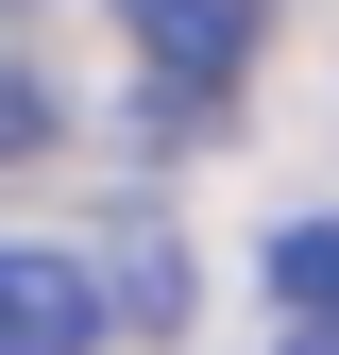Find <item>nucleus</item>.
Segmentation results:
<instances>
[{
	"label": "nucleus",
	"instance_id": "5",
	"mask_svg": "<svg viewBox=\"0 0 339 355\" xmlns=\"http://www.w3.org/2000/svg\"><path fill=\"white\" fill-rule=\"evenodd\" d=\"M288 355H339V322H306V338H288Z\"/></svg>",
	"mask_w": 339,
	"mask_h": 355
},
{
	"label": "nucleus",
	"instance_id": "4",
	"mask_svg": "<svg viewBox=\"0 0 339 355\" xmlns=\"http://www.w3.org/2000/svg\"><path fill=\"white\" fill-rule=\"evenodd\" d=\"M0 153H51V85H34L17 51H0Z\"/></svg>",
	"mask_w": 339,
	"mask_h": 355
},
{
	"label": "nucleus",
	"instance_id": "1",
	"mask_svg": "<svg viewBox=\"0 0 339 355\" xmlns=\"http://www.w3.org/2000/svg\"><path fill=\"white\" fill-rule=\"evenodd\" d=\"M119 34H136L170 85H238L254 34H272V0H119Z\"/></svg>",
	"mask_w": 339,
	"mask_h": 355
},
{
	"label": "nucleus",
	"instance_id": "2",
	"mask_svg": "<svg viewBox=\"0 0 339 355\" xmlns=\"http://www.w3.org/2000/svg\"><path fill=\"white\" fill-rule=\"evenodd\" d=\"M0 355H102V288L68 254H0Z\"/></svg>",
	"mask_w": 339,
	"mask_h": 355
},
{
	"label": "nucleus",
	"instance_id": "3",
	"mask_svg": "<svg viewBox=\"0 0 339 355\" xmlns=\"http://www.w3.org/2000/svg\"><path fill=\"white\" fill-rule=\"evenodd\" d=\"M272 288H288V322H339V220H288V237H272Z\"/></svg>",
	"mask_w": 339,
	"mask_h": 355
}]
</instances>
